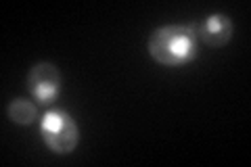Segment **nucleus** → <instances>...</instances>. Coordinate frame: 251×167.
I'll list each match as a JSON object with an SVG mask.
<instances>
[{
  "mask_svg": "<svg viewBox=\"0 0 251 167\" xmlns=\"http://www.w3.org/2000/svg\"><path fill=\"white\" fill-rule=\"evenodd\" d=\"M27 90L36 100L52 102L61 92V71L49 61H40L27 71Z\"/></svg>",
  "mask_w": 251,
  "mask_h": 167,
  "instance_id": "3",
  "label": "nucleus"
},
{
  "mask_svg": "<svg viewBox=\"0 0 251 167\" xmlns=\"http://www.w3.org/2000/svg\"><path fill=\"white\" fill-rule=\"evenodd\" d=\"M197 31L195 23H170L151 31L147 50L155 63L163 67H182L197 57Z\"/></svg>",
  "mask_w": 251,
  "mask_h": 167,
  "instance_id": "1",
  "label": "nucleus"
},
{
  "mask_svg": "<svg viewBox=\"0 0 251 167\" xmlns=\"http://www.w3.org/2000/svg\"><path fill=\"white\" fill-rule=\"evenodd\" d=\"M6 115L17 125H31L38 119V107L27 98H13L6 107Z\"/></svg>",
  "mask_w": 251,
  "mask_h": 167,
  "instance_id": "5",
  "label": "nucleus"
},
{
  "mask_svg": "<svg viewBox=\"0 0 251 167\" xmlns=\"http://www.w3.org/2000/svg\"><path fill=\"white\" fill-rule=\"evenodd\" d=\"M195 31H197V40L201 44L209 46V48H220V46H226L232 40L234 25L228 15L214 13L201 23H195Z\"/></svg>",
  "mask_w": 251,
  "mask_h": 167,
  "instance_id": "4",
  "label": "nucleus"
},
{
  "mask_svg": "<svg viewBox=\"0 0 251 167\" xmlns=\"http://www.w3.org/2000/svg\"><path fill=\"white\" fill-rule=\"evenodd\" d=\"M40 134L44 144L54 155H69L80 144V128L75 119L63 109L46 111L40 121Z\"/></svg>",
  "mask_w": 251,
  "mask_h": 167,
  "instance_id": "2",
  "label": "nucleus"
}]
</instances>
